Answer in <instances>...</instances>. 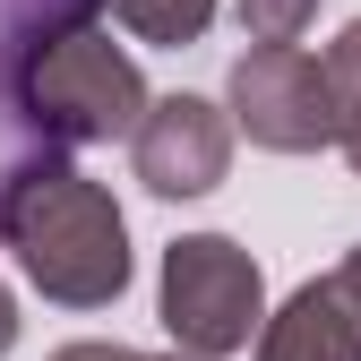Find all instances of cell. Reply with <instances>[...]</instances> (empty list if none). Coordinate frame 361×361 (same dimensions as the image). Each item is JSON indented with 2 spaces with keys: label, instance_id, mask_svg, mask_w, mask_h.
Here are the masks:
<instances>
[{
  "label": "cell",
  "instance_id": "8992f818",
  "mask_svg": "<svg viewBox=\"0 0 361 361\" xmlns=\"http://www.w3.org/2000/svg\"><path fill=\"white\" fill-rule=\"evenodd\" d=\"M258 361H361V310L336 276L301 284L276 319H258Z\"/></svg>",
  "mask_w": 361,
  "mask_h": 361
},
{
  "label": "cell",
  "instance_id": "277c9868",
  "mask_svg": "<svg viewBox=\"0 0 361 361\" xmlns=\"http://www.w3.org/2000/svg\"><path fill=\"white\" fill-rule=\"evenodd\" d=\"M224 112L267 155H319L327 147V69L301 43H250L224 78Z\"/></svg>",
  "mask_w": 361,
  "mask_h": 361
},
{
  "label": "cell",
  "instance_id": "8fae6325",
  "mask_svg": "<svg viewBox=\"0 0 361 361\" xmlns=\"http://www.w3.org/2000/svg\"><path fill=\"white\" fill-rule=\"evenodd\" d=\"M52 361H138V353H129V344H61Z\"/></svg>",
  "mask_w": 361,
  "mask_h": 361
},
{
  "label": "cell",
  "instance_id": "9c48e42d",
  "mask_svg": "<svg viewBox=\"0 0 361 361\" xmlns=\"http://www.w3.org/2000/svg\"><path fill=\"white\" fill-rule=\"evenodd\" d=\"M104 0H0V52H26V43H43V35H69Z\"/></svg>",
  "mask_w": 361,
  "mask_h": 361
},
{
  "label": "cell",
  "instance_id": "5b68a950",
  "mask_svg": "<svg viewBox=\"0 0 361 361\" xmlns=\"http://www.w3.org/2000/svg\"><path fill=\"white\" fill-rule=\"evenodd\" d=\"M129 172L155 198H207L233 172V112L207 95H147L138 129H129Z\"/></svg>",
  "mask_w": 361,
  "mask_h": 361
},
{
  "label": "cell",
  "instance_id": "4fadbf2b",
  "mask_svg": "<svg viewBox=\"0 0 361 361\" xmlns=\"http://www.w3.org/2000/svg\"><path fill=\"white\" fill-rule=\"evenodd\" d=\"M18 344V301H9V284H0V353Z\"/></svg>",
  "mask_w": 361,
  "mask_h": 361
},
{
  "label": "cell",
  "instance_id": "30bf717a",
  "mask_svg": "<svg viewBox=\"0 0 361 361\" xmlns=\"http://www.w3.org/2000/svg\"><path fill=\"white\" fill-rule=\"evenodd\" d=\"M310 18H319V0H241V26L250 43H301Z\"/></svg>",
  "mask_w": 361,
  "mask_h": 361
},
{
  "label": "cell",
  "instance_id": "6da1fadb",
  "mask_svg": "<svg viewBox=\"0 0 361 361\" xmlns=\"http://www.w3.org/2000/svg\"><path fill=\"white\" fill-rule=\"evenodd\" d=\"M0 250L61 310H112L129 293V224L104 180L69 164V147H43L0 172Z\"/></svg>",
  "mask_w": 361,
  "mask_h": 361
},
{
  "label": "cell",
  "instance_id": "3957f363",
  "mask_svg": "<svg viewBox=\"0 0 361 361\" xmlns=\"http://www.w3.org/2000/svg\"><path fill=\"white\" fill-rule=\"evenodd\" d=\"M258 319H267V276L233 233H180L164 250V327L180 353L198 361L250 353Z\"/></svg>",
  "mask_w": 361,
  "mask_h": 361
},
{
  "label": "cell",
  "instance_id": "7c38bea8",
  "mask_svg": "<svg viewBox=\"0 0 361 361\" xmlns=\"http://www.w3.org/2000/svg\"><path fill=\"white\" fill-rule=\"evenodd\" d=\"M336 284H344V301L361 310V250H344V267H336Z\"/></svg>",
  "mask_w": 361,
  "mask_h": 361
},
{
  "label": "cell",
  "instance_id": "52a82bcc",
  "mask_svg": "<svg viewBox=\"0 0 361 361\" xmlns=\"http://www.w3.org/2000/svg\"><path fill=\"white\" fill-rule=\"evenodd\" d=\"M327 69V147L361 172V18H344V35L319 52Z\"/></svg>",
  "mask_w": 361,
  "mask_h": 361
},
{
  "label": "cell",
  "instance_id": "7a4b0ae2",
  "mask_svg": "<svg viewBox=\"0 0 361 361\" xmlns=\"http://www.w3.org/2000/svg\"><path fill=\"white\" fill-rule=\"evenodd\" d=\"M0 104L43 147H112L147 112V78L121 43L86 18L69 35H43L26 52H0Z\"/></svg>",
  "mask_w": 361,
  "mask_h": 361
},
{
  "label": "cell",
  "instance_id": "ba28073f",
  "mask_svg": "<svg viewBox=\"0 0 361 361\" xmlns=\"http://www.w3.org/2000/svg\"><path fill=\"white\" fill-rule=\"evenodd\" d=\"M104 9H112V26H129L138 43H164V52H180L215 26V0H104Z\"/></svg>",
  "mask_w": 361,
  "mask_h": 361
},
{
  "label": "cell",
  "instance_id": "5bb4252c",
  "mask_svg": "<svg viewBox=\"0 0 361 361\" xmlns=\"http://www.w3.org/2000/svg\"><path fill=\"white\" fill-rule=\"evenodd\" d=\"M138 361H198V353H180V344H172V353H138Z\"/></svg>",
  "mask_w": 361,
  "mask_h": 361
}]
</instances>
